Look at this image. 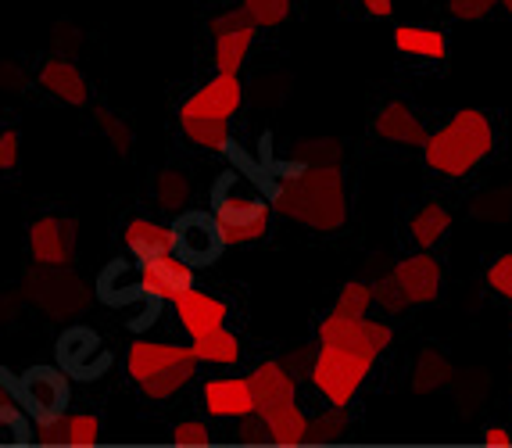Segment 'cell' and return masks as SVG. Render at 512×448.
I'll return each instance as SVG.
<instances>
[{"instance_id":"1","label":"cell","mask_w":512,"mask_h":448,"mask_svg":"<svg viewBox=\"0 0 512 448\" xmlns=\"http://www.w3.org/2000/svg\"><path fill=\"white\" fill-rule=\"evenodd\" d=\"M273 208L308 230L330 233L341 230L348 219V190H344L341 165L316 162V165H294L273 173Z\"/></svg>"},{"instance_id":"2","label":"cell","mask_w":512,"mask_h":448,"mask_svg":"<svg viewBox=\"0 0 512 448\" xmlns=\"http://www.w3.org/2000/svg\"><path fill=\"white\" fill-rule=\"evenodd\" d=\"M495 155V122L480 108H462L423 140V162L437 176L462 180Z\"/></svg>"},{"instance_id":"3","label":"cell","mask_w":512,"mask_h":448,"mask_svg":"<svg viewBox=\"0 0 512 448\" xmlns=\"http://www.w3.org/2000/svg\"><path fill=\"white\" fill-rule=\"evenodd\" d=\"M222 226V241L230 244H255L269 233L273 219V201L262 198L251 180L240 169L222 173L212 187V208H208Z\"/></svg>"},{"instance_id":"4","label":"cell","mask_w":512,"mask_h":448,"mask_svg":"<svg viewBox=\"0 0 512 448\" xmlns=\"http://www.w3.org/2000/svg\"><path fill=\"white\" fill-rule=\"evenodd\" d=\"M441 294V262L430 251L394 262V269L373 284V302L384 312H405L412 305H430Z\"/></svg>"},{"instance_id":"5","label":"cell","mask_w":512,"mask_h":448,"mask_svg":"<svg viewBox=\"0 0 512 448\" xmlns=\"http://www.w3.org/2000/svg\"><path fill=\"white\" fill-rule=\"evenodd\" d=\"M69 373L58 366H33L15 377V402L26 409L29 420H54L69 405Z\"/></svg>"},{"instance_id":"6","label":"cell","mask_w":512,"mask_h":448,"mask_svg":"<svg viewBox=\"0 0 512 448\" xmlns=\"http://www.w3.org/2000/svg\"><path fill=\"white\" fill-rule=\"evenodd\" d=\"M172 230V251L180 255L190 266H212L226 251V241H222V226L212 212H201V208H190V212H180V219L169 226Z\"/></svg>"},{"instance_id":"7","label":"cell","mask_w":512,"mask_h":448,"mask_svg":"<svg viewBox=\"0 0 512 448\" xmlns=\"http://www.w3.org/2000/svg\"><path fill=\"white\" fill-rule=\"evenodd\" d=\"M137 280L140 291L158 302H176L187 287H194V266L183 262L176 251H162V255L137 259Z\"/></svg>"},{"instance_id":"8","label":"cell","mask_w":512,"mask_h":448,"mask_svg":"<svg viewBox=\"0 0 512 448\" xmlns=\"http://www.w3.org/2000/svg\"><path fill=\"white\" fill-rule=\"evenodd\" d=\"M58 362L69 377L94 380L111 366V355L90 327H72L58 337Z\"/></svg>"},{"instance_id":"9","label":"cell","mask_w":512,"mask_h":448,"mask_svg":"<svg viewBox=\"0 0 512 448\" xmlns=\"http://www.w3.org/2000/svg\"><path fill=\"white\" fill-rule=\"evenodd\" d=\"M251 395H255V413L262 420H273L283 409L298 405V380L287 373L283 362H258L248 373Z\"/></svg>"},{"instance_id":"10","label":"cell","mask_w":512,"mask_h":448,"mask_svg":"<svg viewBox=\"0 0 512 448\" xmlns=\"http://www.w3.org/2000/svg\"><path fill=\"white\" fill-rule=\"evenodd\" d=\"M240 104H244L240 76L219 72V76L201 83V87L180 104V115H190V119H233Z\"/></svg>"},{"instance_id":"11","label":"cell","mask_w":512,"mask_h":448,"mask_svg":"<svg viewBox=\"0 0 512 448\" xmlns=\"http://www.w3.org/2000/svg\"><path fill=\"white\" fill-rule=\"evenodd\" d=\"M29 251L40 266H72V259H76V219H36L29 226Z\"/></svg>"},{"instance_id":"12","label":"cell","mask_w":512,"mask_h":448,"mask_svg":"<svg viewBox=\"0 0 512 448\" xmlns=\"http://www.w3.org/2000/svg\"><path fill=\"white\" fill-rule=\"evenodd\" d=\"M201 402L215 420H240V416L255 413L248 377H208L201 384Z\"/></svg>"},{"instance_id":"13","label":"cell","mask_w":512,"mask_h":448,"mask_svg":"<svg viewBox=\"0 0 512 448\" xmlns=\"http://www.w3.org/2000/svg\"><path fill=\"white\" fill-rule=\"evenodd\" d=\"M172 305H176L180 327L187 330L190 337H201V334H208V330L226 327V319H230V305L208 291H197V287H187Z\"/></svg>"},{"instance_id":"14","label":"cell","mask_w":512,"mask_h":448,"mask_svg":"<svg viewBox=\"0 0 512 448\" xmlns=\"http://www.w3.org/2000/svg\"><path fill=\"white\" fill-rule=\"evenodd\" d=\"M180 362H197L194 348L169 345V341H133L126 355V370H129V377L140 384V380L169 370V366H180Z\"/></svg>"},{"instance_id":"15","label":"cell","mask_w":512,"mask_h":448,"mask_svg":"<svg viewBox=\"0 0 512 448\" xmlns=\"http://www.w3.org/2000/svg\"><path fill=\"white\" fill-rule=\"evenodd\" d=\"M373 133L380 140H387V144H402V147H423V140H427V122L419 119L416 112H412L409 104L402 101H391L384 104L380 112H376L373 119Z\"/></svg>"},{"instance_id":"16","label":"cell","mask_w":512,"mask_h":448,"mask_svg":"<svg viewBox=\"0 0 512 448\" xmlns=\"http://www.w3.org/2000/svg\"><path fill=\"white\" fill-rule=\"evenodd\" d=\"M40 87L61 104H86L90 101V87H86L83 72L72 65L69 58H47L40 69Z\"/></svg>"},{"instance_id":"17","label":"cell","mask_w":512,"mask_h":448,"mask_svg":"<svg viewBox=\"0 0 512 448\" xmlns=\"http://www.w3.org/2000/svg\"><path fill=\"white\" fill-rule=\"evenodd\" d=\"M97 294H101V302L119 305V309L137 305L140 298H151V294L140 291L137 266H133V262H126V259H115L108 269H104L101 280H97Z\"/></svg>"},{"instance_id":"18","label":"cell","mask_w":512,"mask_h":448,"mask_svg":"<svg viewBox=\"0 0 512 448\" xmlns=\"http://www.w3.org/2000/svg\"><path fill=\"white\" fill-rule=\"evenodd\" d=\"M394 47L419 61H444L448 58V33L434 26H398Z\"/></svg>"},{"instance_id":"19","label":"cell","mask_w":512,"mask_h":448,"mask_svg":"<svg viewBox=\"0 0 512 448\" xmlns=\"http://www.w3.org/2000/svg\"><path fill=\"white\" fill-rule=\"evenodd\" d=\"M122 241L126 248L137 255V259H147V255H162V251H172V230L165 223H154V219H133L122 230Z\"/></svg>"},{"instance_id":"20","label":"cell","mask_w":512,"mask_h":448,"mask_svg":"<svg viewBox=\"0 0 512 448\" xmlns=\"http://www.w3.org/2000/svg\"><path fill=\"white\" fill-rule=\"evenodd\" d=\"M448 230H452V212H448V205H441V201H427V205H419L416 216L409 219V237L423 251L434 248Z\"/></svg>"},{"instance_id":"21","label":"cell","mask_w":512,"mask_h":448,"mask_svg":"<svg viewBox=\"0 0 512 448\" xmlns=\"http://www.w3.org/2000/svg\"><path fill=\"white\" fill-rule=\"evenodd\" d=\"M194 355L197 362H208V366H237L244 348H240V337L233 330L219 327V330H208V334L194 337Z\"/></svg>"},{"instance_id":"22","label":"cell","mask_w":512,"mask_h":448,"mask_svg":"<svg viewBox=\"0 0 512 448\" xmlns=\"http://www.w3.org/2000/svg\"><path fill=\"white\" fill-rule=\"evenodd\" d=\"M251 47H255V26L233 29V33H219L215 36V51H212L215 69L226 72V76H240Z\"/></svg>"},{"instance_id":"23","label":"cell","mask_w":512,"mask_h":448,"mask_svg":"<svg viewBox=\"0 0 512 448\" xmlns=\"http://www.w3.org/2000/svg\"><path fill=\"white\" fill-rule=\"evenodd\" d=\"M197 366H201V362H180V366H169V370H162V373H154V377L140 380V391H144V398L165 402V398L180 395L190 380H197Z\"/></svg>"},{"instance_id":"24","label":"cell","mask_w":512,"mask_h":448,"mask_svg":"<svg viewBox=\"0 0 512 448\" xmlns=\"http://www.w3.org/2000/svg\"><path fill=\"white\" fill-rule=\"evenodd\" d=\"M183 137L190 144L205 147V151H226V144L233 140L230 119H190V115H180Z\"/></svg>"},{"instance_id":"25","label":"cell","mask_w":512,"mask_h":448,"mask_svg":"<svg viewBox=\"0 0 512 448\" xmlns=\"http://www.w3.org/2000/svg\"><path fill=\"white\" fill-rule=\"evenodd\" d=\"M452 380V362L437 352H419L416 370H412V391L416 395H430V391H441L444 384Z\"/></svg>"},{"instance_id":"26","label":"cell","mask_w":512,"mask_h":448,"mask_svg":"<svg viewBox=\"0 0 512 448\" xmlns=\"http://www.w3.org/2000/svg\"><path fill=\"white\" fill-rule=\"evenodd\" d=\"M351 427L348 405H333L326 413H319L316 420H308L305 441H341Z\"/></svg>"},{"instance_id":"27","label":"cell","mask_w":512,"mask_h":448,"mask_svg":"<svg viewBox=\"0 0 512 448\" xmlns=\"http://www.w3.org/2000/svg\"><path fill=\"white\" fill-rule=\"evenodd\" d=\"M33 441V420L22 413V405H0V445H29Z\"/></svg>"},{"instance_id":"28","label":"cell","mask_w":512,"mask_h":448,"mask_svg":"<svg viewBox=\"0 0 512 448\" xmlns=\"http://www.w3.org/2000/svg\"><path fill=\"white\" fill-rule=\"evenodd\" d=\"M154 198H158V205H162V208L180 212V208L187 205V198H190L187 173H180V169H165V173L154 180Z\"/></svg>"},{"instance_id":"29","label":"cell","mask_w":512,"mask_h":448,"mask_svg":"<svg viewBox=\"0 0 512 448\" xmlns=\"http://www.w3.org/2000/svg\"><path fill=\"white\" fill-rule=\"evenodd\" d=\"M240 8L248 11L255 29H276L291 15V0H240Z\"/></svg>"},{"instance_id":"30","label":"cell","mask_w":512,"mask_h":448,"mask_svg":"<svg viewBox=\"0 0 512 448\" xmlns=\"http://www.w3.org/2000/svg\"><path fill=\"white\" fill-rule=\"evenodd\" d=\"M373 284H362V280H351V284L341 287L337 294V302H333V312H341V316H369L373 309Z\"/></svg>"},{"instance_id":"31","label":"cell","mask_w":512,"mask_h":448,"mask_svg":"<svg viewBox=\"0 0 512 448\" xmlns=\"http://www.w3.org/2000/svg\"><path fill=\"white\" fill-rule=\"evenodd\" d=\"M101 441V420L94 413L65 416V445H97Z\"/></svg>"},{"instance_id":"32","label":"cell","mask_w":512,"mask_h":448,"mask_svg":"<svg viewBox=\"0 0 512 448\" xmlns=\"http://www.w3.org/2000/svg\"><path fill=\"white\" fill-rule=\"evenodd\" d=\"M487 284H491L495 294H502L505 302H512V251L498 255V259L487 266Z\"/></svg>"},{"instance_id":"33","label":"cell","mask_w":512,"mask_h":448,"mask_svg":"<svg viewBox=\"0 0 512 448\" xmlns=\"http://www.w3.org/2000/svg\"><path fill=\"white\" fill-rule=\"evenodd\" d=\"M498 8V0H448V15L459 22H480Z\"/></svg>"},{"instance_id":"34","label":"cell","mask_w":512,"mask_h":448,"mask_svg":"<svg viewBox=\"0 0 512 448\" xmlns=\"http://www.w3.org/2000/svg\"><path fill=\"white\" fill-rule=\"evenodd\" d=\"M172 441H176V445H208L212 431H208V423H201V420H183L172 427Z\"/></svg>"},{"instance_id":"35","label":"cell","mask_w":512,"mask_h":448,"mask_svg":"<svg viewBox=\"0 0 512 448\" xmlns=\"http://www.w3.org/2000/svg\"><path fill=\"white\" fill-rule=\"evenodd\" d=\"M36 445H65V413L54 420H33Z\"/></svg>"},{"instance_id":"36","label":"cell","mask_w":512,"mask_h":448,"mask_svg":"<svg viewBox=\"0 0 512 448\" xmlns=\"http://www.w3.org/2000/svg\"><path fill=\"white\" fill-rule=\"evenodd\" d=\"M255 26L248 18V11L244 8H230V11H222V15H215L212 22H208V33L219 36V33H233V29H248Z\"/></svg>"},{"instance_id":"37","label":"cell","mask_w":512,"mask_h":448,"mask_svg":"<svg viewBox=\"0 0 512 448\" xmlns=\"http://www.w3.org/2000/svg\"><path fill=\"white\" fill-rule=\"evenodd\" d=\"M237 441H244V445H258V441H269V427H265L262 416H258V413L240 416V420H237Z\"/></svg>"},{"instance_id":"38","label":"cell","mask_w":512,"mask_h":448,"mask_svg":"<svg viewBox=\"0 0 512 448\" xmlns=\"http://www.w3.org/2000/svg\"><path fill=\"white\" fill-rule=\"evenodd\" d=\"M94 115H97V126H101V130L111 137L115 151H119V155H126V151H129V133H126V126H119V119H111V115L104 112V108H97Z\"/></svg>"},{"instance_id":"39","label":"cell","mask_w":512,"mask_h":448,"mask_svg":"<svg viewBox=\"0 0 512 448\" xmlns=\"http://www.w3.org/2000/svg\"><path fill=\"white\" fill-rule=\"evenodd\" d=\"M312 359H316V352H312L308 345H298V348H291V352H287L283 366H287V373L298 380V377H308V370H312Z\"/></svg>"},{"instance_id":"40","label":"cell","mask_w":512,"mask_h":448,"mask_svg":"<svg viewBox=\"0 0 512 448\" xmlns=\"http://www.w3.org/2000/svg\"><path fill=\"white\" fill-rule=\"evenodd\" d=\"M18 147H22V140L15 130H0V173H11L18 165Z\"/></svg>"},{"instance_id":"41","label":"cell","mask_w":512,"mask_h":448,"mask_svg":"<svg viewBox=\"0 0 512 448\" xmlns=\"http://www.w3.org/2000/svg\"><path fill=\"white\" fill-rule=\"evenodd\" d=\"M362 8L373 18H391L394 15V0H362Z\"/></svg>"},{"instance_id":"42","label":"cell","mask_w":512,"mask_h":448,"mask_svg":"<svg viewBox=\"0 0 512 448\" xmlns=\"http://www.w3.org/2000/svg\"><path fill=\"white\" fill-rule=\"evenodd\" d=\"M484 441H487V445L509 448V445H512V434L505 431V427H487V431H484Z\"/></svg>"},{"instance_id":"43","label":"cell","mask_w":512,"mask_h":448,"mask_svg":"<svg viewBox=\"0 0 512 448\" xmlns=\"http://www.w3.org/2000/svg\"><path fill=\"white\" fill-rule=\"evenodd\" d=\"M15 402V377H8V373L0 370V405Z\"/></svg>"},{"instance_id":"44","label":"cell","mask_w":512,"mask_h":448,"mask_svg":"<svg viewBox=\"0 0 512 448\" xmlns=\"http://www.w3.org/2000/svg\"><path fill=\"white\" fill-rule=\"evenodd\" d=\"M498 8H502V11H505V15H509V18H512V0H498Z\"/></svg>"}]
</instances>
